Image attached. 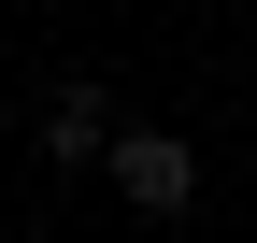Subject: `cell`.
<instances>
[{"label": "cell", "instance_id": "obj_2", "mask_svg": "<svg viewBox=\"0 0 257 243\" xmlns=\"http://www.w3.org/2000/svg\"><path fill=\"white\" fill-rule=\"evenodd\" d=\"M43 143H57V158H100V143H114L100 86H57V100H43Z\"/></svg>", "mask_w": 257, "mask_h": 243}, {"label": "cell", "instance_id": "obj_1", "mask_svg": "<svg viewBox=\"0 0 257 243\" xmlns=\"http://www.w3.org/2000/svg\"><path fill=\"white\" fill-rule=\"evenodd\" d=\"M100 158H114V186L143 200V215H186V186H200V158H186L172 129H128V143H100Z\"/></svg>", "mask_w": 257, "mask_h": 243}]
</instances>
